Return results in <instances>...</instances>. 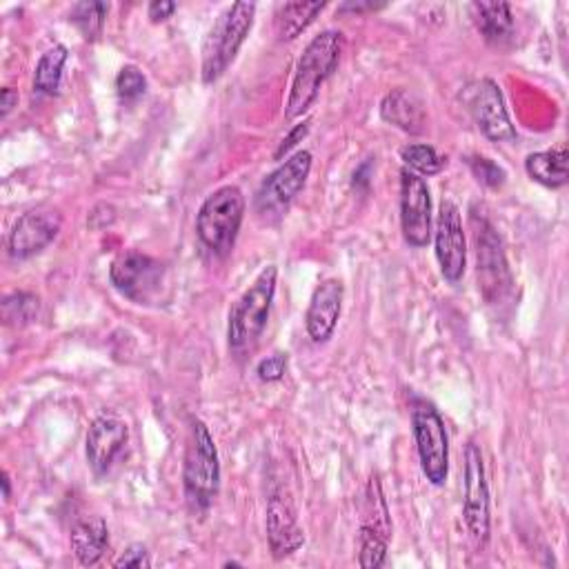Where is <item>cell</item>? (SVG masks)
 I'll return each mask as SVG.
<instances>
[{
    "mask_svg": "<svg viewBox=\"0 0 569 569\" xmlns=\"http://www.w3.org/2000/svg\"><path fill=\"white\" fill-rule=\"evenodd\" d=\"M383 6H376V3H345L341 6L339 12H354V14H361V12H374V10H380Z\"/></svg>",
    "mask_w": 569,
    "mask_h": 569,
    "instance_id": "36",
    "label": "cell"
},
{
    "mask_svg": "<svg viewBox=\"0 0 569 569\" xmlns=\"http://www.w3.org/2000/svg\"><path fill=\"white\" fill-rule=\"evenodd\" d=\"M437 260L441 265V273L450 282H459L468 267V243L461 221V210L452 201H443L437 221Z\"/></svg>",
    "mask_w": 569,
    "mask_h": 569,
    "instance_id": "12",
    "label": "cell"
},
{
    "mask_svg": "<svg viewBox=\"0 0 569 569\" xmlns=\"http://www.w3.org/2000/svg\"><path fill=\"white\" fill-rule=\"evenodd\" d=\"M109 547V527L100 516H87L72 532V551L83 567H94Z\"/></svg>",
    "mask_w": 569,
    "mask_h": 569,
    "instance_id": "19",
    "label": "cell"
},
{
    "mask_svg": "<svg viewBox=\"0 0 569 569\" xmlns=\"http://www.w3.org/2000/svg\"><path fill=\"white\" fill-rule=\"evenodd\" d=\"M284 372H288V356L284 354H271L267 358H262L256 367V374L262 383H278Z\"/></svg>",
    "mask_w": 569,
    "mask_h": 569,
    "instance_id": "31",
    "label": "cell"
},
{
    "mask_svg": "<svg viewBox=\"0 0 569 569\" xmlns=\"http://www.w3.org/2000/svg\"><path fill=\"white\" fill-rule=\"evenodd\" d=\"M328 3H288L278 12V34L282 41H294L323 14Z\"/></svg>",
    "mask_w": 569,
    "mask_h": 569,
    "instance_id": "22",
    "label": "cell"
},
{
    "mask_svg": "<svg viewBox=\"0 0 569 569\" xmlns=\"http://www.w3.org/2000/svg\"><path fill=\"white\" fill-rule=\"evenodd\" d=\"M343 297L345 288L336 278H328L316 288L305 316V328L314 343H328L334 336L343 310Z\"/></svg>",
    "mask_w": 569,
    "mask_h": 569,
    "instance_id": "17",
    "label": "cell"
},
{
    "mask_svg": "<svg viewBox=\"0 0 569 569\" xmlns=\"http://www.w3.org/2000/svg\"><path fill=\"white\" fill-rule=\"evenodd\" d=\"M107 14H109L107 3H78L72 8L69 21L78 28L85 41H96L103 34Z\"/></svg>",
    "mask_w": 569,
    "mask_h": 569,
    "instance_id": "26",
    "label": "cell"
},
{
    "mask_svg": "<svg viewBox=\"0 0 569 569\" xmlns=\"http://www.w3.org/2000/svg\"><path fill=\"white\" fill-rule=\"evenodd\" d=\"M343 47L345 39L336 30H325L308 43L303 56L297 63L292 92L288 105H284V118L297 120L310 111L321 94L323 83L336 72Z\"/></svg>",
    "mask_w": 569,
    "mask_h": 569,
    "instance_id": "1",
    "label": "cell"
},
{
    "mask_svg": "<svg viewBox=\"0 0 569 569\" xmlns=\"http://www.w3.org/2000/svg\"><path fill=\"white\" fill-rule=\"evenodd\" d=\"M245 216V196L236 185L218 187L205 198L196 216V234L201 243L216 256L234 249Z\"/></svg>",
    "mask_w": 569,
    "mask_h": 569,
    "instance_id": "5",
    "label": "cell"
},
{
    "mask_svg": "<svg viewBox=\"0 0 569 569\" xmlns=\"http://www.w3.org/2000/svg\"><path fill=\"white\" fill-rule=\"evenodd\" d=\"M463 516L468 532L476 547L487 545L490 540V490L485 481L483 454L476 443H468L465 448V498H463Z\"/></svg>",
    "mask_w": 569,
    "mask_h": 569,
    "instance_id": "10",
    "label": "cell"
},
{
    "mask_svg": "<svg viewBox=\"0 0 569 569\" xmlns=\"http://www.w3.org/2000/svg\"><path fill=\"white\" fill-rule=\"evenodd\" d=\"M400 227L411 247H425L432 240V196L427 183L409 172H400Z\"/></svg>",
    "mask_w": 569,
    "mask_h": 569,
    "instance_id": "11",
    "label": "cell"
},
{
    "mask_svg": "<svg viewBox=\"0 0 569 569\" xmlns=\"http://www.w3.org/2000/svg\"><path fill=\"white\" fill-rule=\"evenodd\" d=\"M127 439H129V427L118 414L103 411L94 418L85 441L87 463L94 470V474L100 476L111 468L114 459L120 454Z\"/></svg>",
    "mask_w": 569,
    "mask_h": 569,
    "instance_id": "16",
    "label": "cell"
},
{
    "mask_svg": "<svg viewBox=\"0 0 569 569\" xmlns=\"http://www.w3.org/2000/svg\"><path fill=\"white\" fill-rule=\"evenodd\" d=\"M109 278L125 299L138 305H150L161 297L165 284V269L157 258L129 249L111 262Z\"/></svg>",
    "mask_w": 569,
    "mask_h": 569,
    "instance_id": "8",
    "label": "cell"
},
{
    "mask_svg": "<svg viewBox=\"0 0 569 569\" xmlns=\"http://www.w3.org/2000/svg\"><path fill=\"white\" fill-rule=\"evenodd\" d=\"M39 299L28 292H17L3 301V321L10 328H25L39 316Z\"/></svg>",
    "mask_w": 569,
    "mask_h": 569,
    "instance_id": "27",
    "label": "cell"
},
{
    "mask_svg": "<svg viewBox=\"0 0 569 569\" xmlns=\"http://www.w3.org/2000/svg\"><path fill=\"white\" fill-rule=\"evenodd\" d=\"M470 168H472V174L476 176L479 183H483L485 187L490 190H498L505 185V170L501 165H496L494 161L490 159H483V157H474L470 159Z\"/></svg>",
    "mask_w": 569,
    "mask_h": 569,
    "instance_id": "30",
    "label": "cell"
},
{
    "mask_svg": "<svg viewBox=\"0 0 569 569\" xmlns=\"http://www.w3.org/2000/svg\"><path fill=\"white\" fill-rule=\"evenodd\" d=\"M276 278L278 269L273 265L265 267L249 284V290L234 303L227 323V339L234 352L251 347L265 332L276 294Z\"/></svg>",
    "mask_w": 569,
    "mask_h": 569,
    "instance_id": "4",
    "label": "cell"
},
{
    "mask_svg": "<svg viewBox=\"0 0 569 569\" xmlns=\"http://www.w3.org/2000/svg\"><path fill=\"white\" fill-rule=\"evenodd\" d=\"M174 12H176V3H170V0H154V3H150L148 8V14L154 23L168 21Z\"/></svg>",
    "mask_w": 569,
    "mask_h": 569,
    "instance_id": "34",
    "label": "cell"
},
{
    "mask_svg": "<svg viewBox=\"0 0 569 569\" xmlns=\"http://www.w3.org/2000/svg\"><path fill=\"white\" fill-rule=\"evenodd\" d=\"M185 498L196 512H205L221 487V463L214 437L201 418H192L183 465Z\"/></svg>",
    "mask_w": 569,
    "mask_h": 569,
    "instance_id": "2",
    "label": "cell"
},
{
    "mask_svg": "<svg viewBox=\"0 0 569 569\" xmlns=\"http://www.w3.org/2000/svg\"><path fill=\"white\" fill-rule=\"evenodd\" d=\"M312 161V152H297L262 181L260 190L256 192V212L262 218L280 216L290 207V203L299 196L310 179Z\"/></svg>",
    "mask_w": 569,
    "mask_h": 569,
    "instance_id": "9",
    "label": "cell"
},
{
    "mask_svg": "<svg viewBox=\"0 0 569 569\" xmlns=\"http://www.w3.org/2000/svg\"><path fill=\"white\" fill-rule=\"evenodd\" d=\"M363 525L376 529L385 538H391V516H389V507L385 503L378 476H372L369 483H367V492H365V523Z\"/></svg>",
    "mask_w": 569,
    "mask_h": 569,
    "instance_id": "24",
    "label": "cell"
},
{
    "mask_svg": "<svg viewBox=\"0 0 569 569\" xmlns=\"http://www.w3.org/2000/svg\"><path fill=\"white\" fill-rule=\"evenodd\" d=\"M411 427L422 474L437 487L445 485L450 474V439L443 416L432 402L418 400L411 407Z\"/></svg>",
    "mask_w": 569,
    "mask_h": 569,
    "instance_id": "6",
    "label": "cell"
},
{
    "mask_svg": "<svg viewBox=\"0 0 569 569\" xmlns=\"http://www.w3.org/2000/svg\"><path fill=\"white\" fill-rule=\"evenodd\" d=\"M10 490H12L10 474H3V496H6V501H10Z\"/></svg>",
    "mask_w": 569,
    "mask_h": 569,
    "instance_id": "37",
    "label": "cell"
},
{
    "mask_svg": "<svg viewBox=\"0 0 569 569\" xmlns=\"http://www.w3.org/2000/svg\"><path fill=\"white\" fill-rule=\"evenodd\" d=\"M400 159L409 172L418 176H434L448 165V159L441 157L432 146H407L400 150Z\"/></svg>",
    "mask_w": 569,
    "mask_h": 569,
    "instance_id": "25",
    "label": "cell"
},
{
    "mask_svg": "<svg viewBox=\"0 0 569 569\" xmlns=\"http://www.w3.org/2000/svg\"><path fill=\"white\" fill-rule=\"evenodd\" d=\"M152 560H150V551L146 545H129L116 560H114V567L116 569H122V567H136V569H142V567H150Z\"/></svg>",
    "mask_w": 569,
    "mask_h": 569,
    "instance_id": "32",
    "label": "cell"
},
{
    "mask_svg": "<svg viewBox=\"0 0 569 569\" xmlns=\"http://www.w3.org/2000/svg\"><path fill=\"white\" fill-rule=\"evenodd\" d=\"M19 105V92L14 87H6L3 92H0V116L8 118L12 114V109Z\"/></svg>",
    "mask_w": 569,
    "mask_h": 569,
    "instance_id": "35",
    "label": "cell"
},
{
    "mask_svg": "<svg viewBox=\"0 0 569 569\" xmlns=\"http://www.w3.org/2000/svg\"><path fill=\"white\" fill-rule=\"evenodd\" d=\"M254 17H256L254 3H236V6H229L214 21L203 43L201 76L205 85L216 83L234 63L236 54L240 52L243 43L247 41L254 28Z\"/></svg>",
    "mask_w": 569,
    "mask_h": 569,
    "instance_id": "3",
    "label": "cell"
},
{
    "mask_svg": "<svg viewBox=\"0 0 569 569\" xmlns=\"http://www.w3.org/2000/svg\"><path fill=\"white\" fill-rule=\"evenodd\" d=\"M472 19L492 45H503L514 36V14L507 3H472Z\"/></svg>",
    "mask_w": 569,
    "mask_h": 569,
    "instance_id": "20",
    "label": "cell"
},
{
    "mask_svg": "<svg viewBox=\"0 0 569 569\" xmlns=\"http://www.w3.org/2000/svg\"><path fill=\"white\" fill-rule=\"evenodd\" d=\"M567 148L560 146V148H554V150H547V152H536V154H529L525 159V172L529 174L532 181L549 187V190H558L562 185H567Z\"/></svg>",
    "mask_w": 569,
    "mask_h": 569,
    "instance_id": "21",
    "label": "cell"
},
{
    "mask_svg": "<svg viewBox=\"0 0 569 569\" xmlns=\"http://www.w3.org/2000/svg\"><path fill=\"white\" fill-rule=\"evenodd\" d=\"M61 227H63V218L56 210L41 207L23 214L12 227L8 238L10 256L25 260L41 254L50 243H54Z\"/></svg>",
    "mask_w": 569,
    "mask_h": 569,
    "instance_id": "14",
    "label": "cell"
},
{
    "mask_svg": "<svg viewBox=\"0 0 569 569\" xmlns=\"http://www.w3.org/2000/svg\"><path fill=\"white\" fill-rule=\"evenodd\" d=\"M358 538H361V554H358L361 567L372 569V567L385 565L389 538H385L383 534H378L376 529H372L367 525L361 527V536Z\"/></svg>",
    "mask_w": 569,
    "mask_h": 569,
    "instance_id": "28",
    "label": "cell"
},
{
    "mask_svg": "<svg viewBox=\"0 0 569 569\" xmlns=\"http://www.w3.org/2000/svg\"><path fill=\"white\" fill-rule=\"evenodd\" d=\"M148 89V78L133 65H127L116 76V92L122 100H136Z\"/></svg>",
    "mask_w": 569,
    "mask_h": 569,
    "instance_id": "29",
    "label": "cell"
},
{
    "mask_svg": "<svg viewBox=\"0 0 569 569\" xmlns=\"http://www.w3.org/2000/svg\"><path fill=\"white\" fill-rule=\"evenodd\" d=\"M310 120H303V122H299V125H294L292 127V131L288 133V136H284L282 140H280V146H278V150H276V154H273V159L276 161H280L284 154H290L297 146H299V142L308 136V131H310Z\"/></svg>",
    "mask_w": 569,
    "mask_h": 569,
    "instance_id": "33",
    "label": "cell"
},
{
    "mask_svg": "<svg viewBox=\"0 0 569 569\" xmlns=\"http://www.w3.org/2000/svg\"><path fill=\"white\" fill-rule=\"evenodd\" d=\"M476 227V258H479V288L490 305H501L512 294V273L503 251V243L492 223L479 214H472Z\"/></svg>",
    "mask_w": 569,
    "mask_h": 569,
    "instance_id": "7",
    "label": "cell"
},
{
    "mask_svg": "<svg viewBox=\"0 0 569 569\" xmlns=\"http://www.w3.org/2000/svg\"><path fill=\"white\" fill-rule=\"evenodd\" d=\"M470 111L479 129L494 142L516 140V129L509 120L501 87L492 78L479 80L470 92Z\"/></svg>",
    "mask_w": 569,
    "mask_h": 569,
    "instance_id": "13",
    "label": "cell"
},
{
    "mask_svg": "<svg viewBox=\"0 0 569 569\" xmlns=\"http://www.w3.org/2000/svg\"><path fill=\"white\" fill-rule=\"evenodd\" d=\"M267 540L276 560L292 556L305 543V534L299 527L297 509L284 490L271 492L267 501Z\"/></svg>",
    "mask_w": 569,
    "mask_h": 569,
    "instance_id": "15",
    "label": "cell"
},
{
    "mask_svg": "<svg viewBox=\"0 0 569 569\" xmlns=\"http://www.w3.org/2000/svg\"><path fill=\"white\" fill-rule=\"evenodd\" d=\"M67 56H69V52L65 45H56L41 56L36 72H34V89L36 92L47 94V96L58 94Z\"/></svg>",
    "mask_w": 569,
    "mask_h": 569,
    "instance_id": "23",
    "label": "cell"
},
{
    "mask_svg": "<svg viewBox=\"0 0 569 569\" xmlns=\"http://www.w3.org/2000/svg\"><path fill=\"white\" fill-rule=\"evenodd\" d=\"M380 116L405 133H420L425 129V105L409 89H394L380 103Z\"/></svg>",
    "mask_w": 569,
    "mask_h": 569,
    "instance_id": "18",
    "label": "cell"
}]
</instances>
